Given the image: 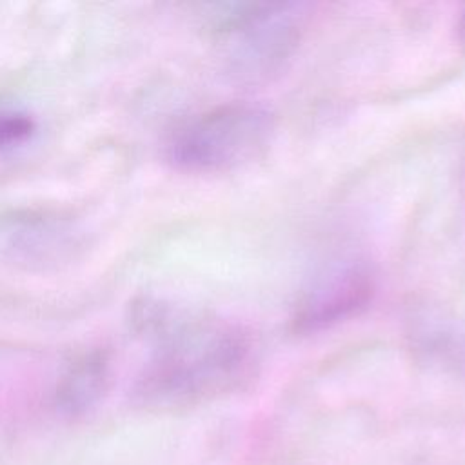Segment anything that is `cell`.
<instances>
[{
	"mask_svg": "<svg viewBox=\"0 0 465 465\" xmlns=\"http://www.w3.org/2000/svg\"><path fill=\"white\" fill-rule=\"evenodd\" d=\"M460 354H461V360H463V367H465V343H463V347L460 349Z\"/></svg>",
	"mask_w": 465,
	"mask_h": 465,
	"instance_id": "obj_9",
	"label": "cell"
},
{
	"mask_svg": "<svg viewBox=\"0 0 465 465\" xmlns=\"http://www.w3.org/2000/svg\"><path fill=\"white\" fill-rule=\"evenodd\" d=\"M376 276L360 260H341L303 289L292 314L298 332H318L361 312L372 300Z\"/></svg>",
	"mask_w": 465,
	"mask_h": 465,
	"instance_id": "obj_5",
	"label": "cell"
},
{
	"mask_svg": "<svg viewBox=\"0 0 465 465\" xmlns=\"http://www.w3.org/2000/svg\"><path fill=\"white\" fill-rule=\"evenodd\" d=\"M456 31H458L460 42L465 45V9L460 13V18H458V24H456Z\"/></svg>",
	"mask_w": 465,
	"mask_h": 465,
	"instance_id": "obj_8",
	"label": "cell"
},
{
	"mask_svg": "<svg viewBox=\"0 0 465 465\" xmlns=\"http://www.w3.org/2000/svg\"><path fill=\"white\" fill-rule=\"evenodd\" d=\"M276 131L274 114L258 104L232 102L180 124L165 142L167 162L183 173H222L262 156Z\"/></svg>",
	"mask_w": 465,
	"mask_h": 465,
	"instance_id": "obj_2",
	"label": "cell"
},
{
	"mask_svg": "<svg viewBox=\"0 0 465 465\" xmlns=\"http://www.w3.org/2000/svg\"><path fill=\"white\" fill-rule=\"evenodd\" d=\"M129 325L149 352L133 387V398L147 409L211 400L252 371V336L223 316L142 296L131 303Z\"/></svg>",
	"mask_w": 465,
	"mask_h": 465,
	"instance_id": "obj_1",
	"label": "cell"
},
{
	"mask_svg": "<svg viewBox=\"0 0 465 465\" xmlns=\"http://www.w3.org/2000/svg\"><path fill=\"white\" fill-rule=\"evenodd\" d=\"M111 383V358L105 349L93 347L74 354L56 380L53 401L67 418L84 416L105 396Z\"/></svg>",
	"mask_w": 465,
	"mask_h": 465,
	"instance_id": "obj_6",
	"label": "cell"
},
{
	"mask_svg": "<svg viewBox=\"0 0 465 465\" xmlns=\"http://www.w3.org/2000/svg\"><path fill=\"white\" fill-rule=\"evenodd\" d=\"M87 245V227L73 213L51 207H16L0 213V260L16 269H62L76 262Z\"/></svg>",
	"mask_w": 465,
	"mask_h": 465,
	"instance_id": "obj_4",
	"label": "cell"
},
{
	"mask_svg": "<svg viewBox=\"0 0 465 465\" xmlns=\"http://www.w3.org/2000/svg\"><path fill=\"white\" fill-rule=\"evenodd\" d=\"M307 9V4L296 2L222 7L216 27L231 38V73L240 82H260L278 73L302 40Z\"/></svg>",
	"mask_w": 465,
	"mask_h": 465,
	"instance_id": "obj_3",
	"label": "cell"
},
{
	"mask_svg": "<svg viewBox=\"0 0 465 465\" xmlns=\"http://www.w3.org/2000/svg\"><path fill=\"white\" fill-rule=\"evenodd\" d=\"M36 129V118L27 109L0 104V154L25 145Z\"/></svg>",
	"mask_w": 465,
	"mask_h": 465,
	"instance_id": "obj_7",
	"label": "cell"
}]
</instances>
